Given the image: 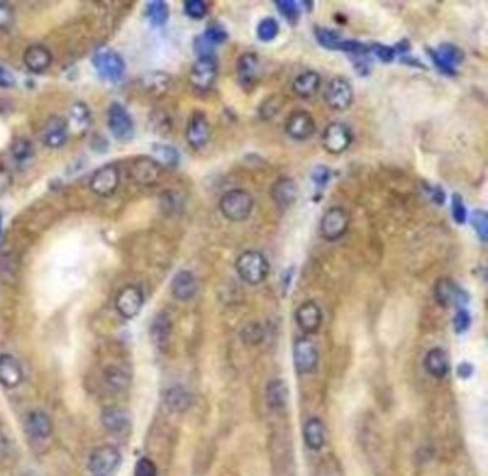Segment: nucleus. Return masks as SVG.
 <instances>
[{"label": "nucleus", "mask_w": 488, "mask_h": 476, "mask_svg": "<svg viewBox=\"0 0 488 476\" xmlns=\"http://www.w3.org/2000/svg\"><path fill=\"white\" fill-rule=\"evenodd\" d=\"M269 261L259 251H245L236 260V272L250 286H259L269 275Z\"/></svg>", "instance_id": "1"}, {"label": "nucleus", "mask_w": 488, "mask_h": 476, "mask_svg": "<svg viewBox=\"0 0 488 476\" xmlns=\"http://www.w3.org/2000/svg\"><path fill=\"white\" fill-rule=\"evenodd\" d=\"M254 209V197L245 190H230L220 200L222 217L231 222H242L250 218Z\"/></svg>", "instance_id": "2"}, {"label": "nucleus", "mask_w": 488, "mask_h": 476, "mask_svg": "<svg viewBox=\"0 0 488 476\" xmlns=\"http://www.w3.org/2000/svg\"><path fill=\"white\" fill-rule=\"evenodd\" d=\"M92 63L95 66L98 75H100L102 80L112 82V83H119L123 79L126 71L123 57L113 50H107V48L105 50L98 52L93 56Z\"/></svg>", "instance_id": "3"}, {"label": "nucleus", "mask_w": 488, "mask_h": 476, "mask_svg": "<svg viewBox=\"0 0 488 476\" xmlns=\"http://www.w3.org/2000/svg\"><path fill=\"white\" fill-rule=\"evenodd\" d=\"M121 460L122 455L116 446L102 445L92 451L87 468H89L93 476H110L117 469V466L121 464Z\"/></svg>", "instance_id": "4"}, {"label": "nucleus", "mask_w": 488, "mask_h": 476, "mask_svg": "<svg viewBox=\"0 0 488 476\" xmlns=\"http://www.w3.org/2000/svg\"><path fill=\"white\" fill-rule=\"evenodd\" d=\"M107 125L113 137L121 143H128L134 137V122L128 110L119 102H113L107 112Z\"/></svg>", "instance_id": "5"}, {"label": "nucleus", "mask_w": 488, "mask_h": 476, "mask_svg": "<svg viewBox=\"0 0 488 476\" xmlns=\"http://www.w3.org/2000/svg\"><path fill=\"white\" fill-rule=\"evenodd\" d=\"M218 62L213 56H201L194 62L190 74L191 86L199 92H208L217 82Z\"/></svg>", "instance_id": "6"}, {"label": "nucleus", "mask_w": 488, "mask_h": 476, "mask_svg": "<svg viewBox=\"0 0 488 476\" xmlns=\"http://www.w3.org/2000/svg\"><path fill=\"white\" fill-rule=\"evenodd\" d=\"M353 98V86H351V83L347 79H344V77H334V79L328 83L325 91V101L329 109L334 112H346L347 109H350Z\"/></svg>", "instance_id": "7"}, {"label": "nucleus", "mask_w": 488, "mask_h": 476, "mask_svg": "<svg viewBox=\"0 0 488 476\" xmlns=\"http://www.w3.org/2000/svg\"><path fill=\"white\" fill-rule=\"evenodd\" d=\"M349 224H350L349 212L341 206H334L328 209L325 212V215L321 217L320 235L329 242L338 240L340 238H343L346 235Z\"/></svg>", "instance_id": "8"}, {"label": "nucleus", "mask_w": 488, "mask_h": 476, "mask_svg": "<svg viewBox=\"0 0 488 476\" xmlns=\"http://www.w3.org/2000/svg\"><path fill=\"white\" fill-rule=\"evenodd\" d=\"M351 141H353V134L351 130L343 122H332L329 123L323 135H321V146L330 155H340L346 152Z\"/></svg>", "instance_id": "9"}, {"label": "nucleus", "mask_w": 488, "mask_h": 476, "mask_svg": "<svg viewBox=\"0 0 488 476\" xmlns=\"http://www.w3.org/2000/svg\"><path fill=\"white\" fill-rule=\"evenodd\" d=\"M434 299L436 302L441 305L442 308H449V307H462L468 302V295L467 291H464L460 286L451 278H439L434 284Z\"/></svg>", "instance_id": "10"}, {"label": "nucleus", "mask_w": 488, "mask_h": 476, "mask_svg": "<svg viewBox=\"0 0 488 476\" xmlns=\"http://www.w3.org/2000/svg\"><path fill=\"white\" fill-rule=\"evenodd\" d=\"M121 171L116 164H105L98 169L91 179V190L100 197H110L119 188Z\"/></svg>", "instance_id": "11"}, {"label": "nucleus", "mask_w": 488, "mask_h": 476, "mask_svg": "<svg viewBox=\"0 0 488 476\" xmlns=\"http://www.w3.org/2000/svg\"><path fill=\"white\" fill-rule=\"evenodd\" d=\"M293 362L299 374H310L319 365V351L316 344L308 338L296 339L293 346Z\"/></svg>", "instance_id": "12"}, {"label": "nucleus", "mask_w": 488, "mask_h": 476, "mask_svg": "<svg viewBox=\"0 0 488 476\" xmlns=\"http://www.w3.org/2000/svg\"><path fill=\"white\" fill-rule=\"evenodd\" d=\"M131 178L144 187L158 183L162 176V166L151 157H137L131 162Z\"/></svg>", "instance_id": "13"}, {"label": "nucleus", "mask_w": 488, "mask_h": 476, "mask_svg": "<svg viewBox=\"0 0 488 476\" xmlns=\"http://www.w3.org/2000/svg\"><path fill=\"white\" fill-rule=\"evenodd\" d=\"M260 63L256 53H243L239 56L236 63L238 83L243 92H252L259 84Z\"/></svg>", "instance_id": "14"}, {"label": "nucleus", "mask_w": 488, "mask_h": 476, "mask_svg": "<svg viewBox=\"0 0 488 476\" xmlns=\"http://www.w3.org/2000/svg\"><path fill=\"white\" fill-rule=\"evenodd\" d=\"M144 304V296L140 287L137 286H125L116 296L114 307L123 318H134L139 316L142 307Z\"/></svg>", "instance_id": "15"}, {"label": "nucleus", "mask_w": 488, "mask_h": 476, "mask_svg": "<svg viewBox=\"0 0 488 476\" xmlns=\"http://www.w3.org/2000/svg\"><path fill=\"white\" fill-rule=\"evenodd\" d=\"M188 144L192 149L200 151L211 140V125L208 122L206 114L201 112H194L185 132Z\"/></svg>", "instance_id": "16"}, {"label": "nucleus", "mask_w": 488, "mask_h": 476, "mask_svg": "<svg viewBox=\"0 0 488 476\" xmlns=\"http://www.w3.org/2000/svg\"><path fill=\"white\" fill-rule=\"evenodd\" d=\"M286 132L293 140H308L316 132V121L308 112H295L289 116L286 122Z\"/></svg>", "instance_id": "17"}, {"label": "nucleus", "mask_w": 488, "mask_h": 476, "mask_svg": "<svg viewBox=\"0 0 488 476\" xmlns=\"http://www.w3.org/2000/svg\"><path fill=\"white\" fill-rule=\"evenodd\" d=\"M298 185L295 179L289 176H281L270 187V197L280 209H289L298 199Z\"/></svg>", "instance_id": "18"}, {"label": "nucleus", "mask_w": 488, "mask_h": 476, "mask_svg": "<svg viewBox=\"0 0 488 476\" xmlns=\"http://www.w3.org/2000/svg\"><path fill=\"white\" fill-rule=\"evenodd\" d=\"M295 318L302 332L316 334L321 326L323 314H321V309L314 300H307L296 309Z\"/></svg>", "instance_id": "19"}, {"label": "nucleus", "mask_w": 488, "mask_h": 476, "mask_svg": "<svg viewBox=\"0 0 488 476\" xmlns=\"http://www.w3.org/2000/svg\"><path fill=\"white\" fill-rule=\"evenodd\" d=\"M23 62L26 68L33 74H43L50 68L53 62V54L43 44H33L26 48L23 54Z\"/></svg>", "instance_id": "20"}, {"label": "nucleus", "mask_w": 488, "mask_h": 476, "mask_svg": "<svg viewBox=\"0 0 488 476\" xmlns=\"http://www.w3.org/2000/svg\"><path fill=\"white\" fill-rule=\"evenodd\" d=\"M24 373L18 359L9 353L0 355V385L8 390H14L23 382Z\"/></svg>", "instance_id": "21"}, {"label": "nucleus", "mask_w": 488, "mask_h": 476, "mask_svg": "<svg viewBox=\"0 0 488 476\" xmlns=\"http://www.w3.org/2000/svg\"><path fill=\"white\" fill-rule=\"evenodd\" d=\"M24 430L35 440L48 439L53 433L52 417L43 410H33L26 416Z\"/></svg>", "instance_id": "22"}, {"label": "nucleus", "mask_w": 488, "mask_h": 476, "mask_svg": "<svg viewBox=\"0 0 488 476\" xmlns=\"http://www.w3.org/2000/svg\"><path fill=\"white\" fill-rule=\"evenodd\" d=\"M170 290L176 299L182 300V302H187V300H191L195 296V293H197V278H195L192 272L190 270H179L171 279Z\"/></svg>", "instance_id": "23"}, {"label": "nucleus", "mask_w": 488, "mask_h": 476, "mask_svg": "<svg viewBox=\"0 0 488 476\" xmlns=\"http://www.w3.org/2000/svg\"><path fill=\"white\" fill-rule=\"evenodd\" d=\"M68 140V121L54 116L48 121L43 130V143L50 149H59Z\"/></svg>", "instance_id": "24"}, {"label": "nucleus", "mask_w": 488, "mask_h": 476, "mask_svg": "<svg viewBox=\"0 0 488 476\" xmlns=\"http://www.w3.org/2000/svg\"><path fill=\"white\" fill-rule=\"evenodd\" d=\"M171 331H173V325L169 314L158 313L153 317L149 332H151L152 343L158 348H161V351H164V348L169 346Z\"/></svg>", "instance_id": "25"}, {"label": "nucleus", "mask_w": 488, "mask_h": 476, "mask_svg": "<svg viewBox=\"0 0 488 476\" xmlns=\"http://www.w3.org/2000/svg\"><path fill=\"white\" fill-rule=\"evenodd\" d=\"M304 440L311 451H320L326 443V429L320 417H310L304 425Z\"/></svg>", "instance_id": "26"}, {"label": "nucleus", "mask_w": 488, "mask_h": 476, "mask_svg": "<svg viewBox=\"0 0 488 476\" xmlns=\"http://www.w3.org/2000/svg\"><path fill=\"white\" fill-rule=\"evenodd\" d=\"M321 86V77L316 71H305L299 74L295 80H293V92H295L300 98H311L314 96Z\"/></svg>", "instance_id": "27"}, {"label": "nucleus", "mask_w": 488, "mask_h": 476, "mask_svg": "<svg viewBox=\"0 0 488 476\" xmlns=\"http://www.w3.org/2000/svg\"><path fill=\"white\" fill-rule=\"evenodd\" d=\"M424 367L429 376L436 378H443L449 373V359L443 348H432L424 359Z\"/></svg>", "instance_id": "28"}, {"label": "nucleus", "mask_w": 488, "mask_h": 476, "mask_svg": "<svg viewBox=\"0 0 488 476\" xmlns=\"http://www.w3.org/2000/svg\"><path fill=\"white\" fill-rule=\"evenodd\" d=\"M101 422L105 430L119 434L128 430L130 416L125 410L119 409V407H109V409H105L102 412Z\"/></svg>", "instance_id": "29"}, {"label": "nucleus", "mask_w": 488, "mask_h": 476, "mask_svg": "<svg viewBox=\"0 0 488 476\" xmlns=\"http://www.w3.org/2000/svg\"><path fill=\"white\" fill-rule=\"evenodd\" d=\"M165 404L170 410L182 413L188 410L192 404L191 392L183 386H173L165 392Z\"/></svg>", "instance_id": "30"}, {"label": "nucleus", "mask_w": 488, "mask_h": 476, "mask_svg": "<svg viewBox=\"0 0 488 476\" xmlns=\"http://www.w3.org/2000/svg\"><path fill=\"white\" fill-rule=\"evenodd\" d=\"M289 401V390L286 382L275 378L266 386V403L273 410L284 409Z\"/></svg>", "instance_id": "31"}, {"label": "nucleus", "mask_w": 488, "mask_h": 476, "mask_svg": "<svg viewBox=\"0 0 488 476\" xmlns=\"http://www.w3.org/2000/svg\"><path fill=\"white\" fill-rule=\"evenodd\" d=\"M91 122H92V118H91L89 107H87L84 102H75L71 107L70 123H68V125H71V128L75 132L83 134V132H86L87 130H89Z\"/></svg>", "instance_id": "32"}, {"label": "nucleus", "mask_w": 488, "mask_h": 476, "mask_svg": "<svg viewBox=\"0 0 488 476\" xmlns=\"http://www.w3.org/2000/svg\"><path fill=\"white\" fill-rule=\"evenodd\" d=\"M152 152L155 155V161H158L161 166L164 167H170L174 169L179 166L181 161V155L178 152V149L174 148L171 144H162V143H155L152 146Z\"/></svg>", "instance_id": "33"}, {"label": "nucleus", "mask_w": 488, "mask_h": 476, "mask_svg": "<svg viewBox=\"0 0 488 476\" xmlns=\"http://www.w3.org/2000/svg\"><path fill=\"white\" fill-rule=\"evenodd\" d=\"M146 17L151 22L152 26L161 27L167 23L170 17V9L169 5L162 2V0H152L148 5H146Z\"/></svg>", "instance_id": "34"}, {"label": "nucleus", "mask_w": 488, "mask_h": 476, "mask_svg": "<svg viewBox=\"0 0 488 476\" xmlns=\"http://www.w3.org/2000/svg\"><path fill=\"white\" fill-rule=\"evenodd\" d=\"M104 377H105L107 383H109L113 387V390H117V391L126 390V387L130 386V382H131L130 373L126 371L125 368L119 367V365H112L109 368H105Z\"/></svg>", "instance_id": "35"}, {"label": "nucleus", "mask_w": 488, "mask_h": 476, "mask_svg": "<svg viewBox=\"0 0 488 476\" xmlns=\"http://www.w3.org/2000/svg\"><path fill=\"white\" fill-rule=\"evenodd\" d=\"M434 52L446 65L452 66V68L458 66L464 61V53L457 45H454L451 43L441 44L437 48H434ZM455 70H457V68H455Z\"/></svg>", "instance_id": "36"}, {"label": "nucleus", "mask_w": 488, "mask_h": 476, "mask_svg": "<svg viewBox=\"0 0 488 476\" xmlns=\"http://www.w3.org/2000/svg\"><path fill=\"white\" fill-rule=\"evenodd\" d=\"M314 36L319 45L326 48V50H337L340 43L343 41V38H341V35L337 31H334V29L321 26L314 27Z\"/></svg>", "instance_id": "37"}, {"label": "nucleus", "mask_w": 488, "mask_h": 476, "mask_svg": "<svg viewBox=\"0 0 488 476\" xmlns=\"http://www.w3.org/2000/svg\"><path fill=\"white\" fill-rule=\"evenodd\" d=\"M280 33V24L273 17H266L257 24V38L261 43H272Z\"/></svg>", "instance_id": "38"}, {"label": "nucleus", "mask_w": 488, "mask_h": 476, "mask_svg": "<svg viewBox=\"0 0 488 476\" xmlns=\"http://www.w3.org/2000/svg\"><path fill=\"white\" fill-rule=\"evenodd\" d=\"M275 6L278 9V13L286 18V22L291 26H296L299 18H300V8L298 2H293V0H277Z\"/></svg>", "instance_id": "39"}, {"label": "nucleus", "mask_w": 488, "mask_h": 476, "mask_svg": "<svg viewBox=\"0 0 488 476\" xmlns=\"http://www.w3.org/2000/svg\"><path fill=\"white\" fill-rule=\"evenodd\" d=\"M471 222L472 227L476 231L478 238L482 242V244H487L488 240V213L482 209H476L472 212L471 215Z\"/></svg>", "instance_id": "40"}, {"label": "nucleus", "mask_w": 488, "mask_h": 476, "mask_svg": "<svg viewBox=\"0 0 488 476\" xmlns=\"http://www.w3.org/2000/svg\"><path fill=\"white\" fill-rule=\"evenodd\" d=\"M203 40L211 45H220L229 40V33L222 24L211 23L203 33Z\"/></svg>", "instance_id": "41"}, {"label": "nucleus", "mask_w": 488, "mask_h": 476, "mask_svg": "<svg viewBox=\"0 0 488 476\" xmlns=\"http://www.w3.org/2000/svg\"><path fill=\"white\" fill-rule=\"evenodd\" d=\"M148 89L155 95H162L170 86V77L164 72H153L149 74L148 79H144Z\"/></svg>", "instance_id": "42"}, {"label": "nucleus", "mask_w": 488, "mask_h": 476, "mask_svg": "<svg viewBox=\"0 0 488 476\" xmlns=\"http://www.w3.org/2000/svg\"><path fill=\"white\" fill-rule=\"evenodd\" d=\"M13 157L17 162H27L33 157V146L27 139H17L13 143Z\"/></svg>", "instance_id": "43"}, {"label": "nucleus", "mask_w": 488, "mask_h": 476, "mask_svg": "<svg viewBox=\"0 0 488 476\" xmlns=\"http://www.w3.org/2000/svg\"><path fill=\"white\" fill-rule=\"evenodd\" d=\"M337 50L343 52L347 54V57H355V56H367L371 54L369 45L356 41V40H343L340 43Z\"/></svg>", "instance_id": "44"}, {"label": "nucleus", "mask_w": 488, "mask_h": 476, "mask_svg": "<svg viewBox=\"0 0 488 476\" xmlns=\"http://www.w3.org/2000/svg\"><path fill=\"white\" fill-rule=\"evenodd\" d=\"M284 105V101L280 95H272L266 101H263L260 107V116L263 119H272L273 116H277L281 110V107Z\"/></svg>", "instance_id": "45"}, {"label": "nucleus", "mask_w": 488, "mask_h": 476, "mask_svg": "<svg viewBox=\"0 0 488 476\" xmlns=\"http://www.w3.org/2000/svg\"><path fill=\"white\" fill-rule=\"evenodd\" d=\"M183 11L192 20H201L208 15V3L203 2V0H187L183 3Z\"/></svg>", "instance_id": "46"}, {"label": "nucleus", "mask_w": 488, "mask_h": 476, "mask_svg": "<svg viewBox=\"0 0 488 476\" xmlns=\"http://www.w3.org/2000/svg\"><path fill=\"white\" fill-rule=\"evenodd\" d=\"M451 210H452V218L457 224H466L468 213H467V208H466V203L463 200L462 194H458V192L452 194Z\"/></svg>", "instance_id": "47"}, {"label": "nucleus", "mask_w": 488, "mask_h": 476, "mask_svg": "<svg viewBox=\"0 0 488 476\" xmlns=\"http://www.w3.org/2000/svg\"><path fill=\"white\" fill-rule=\"evenodd\" d=\"M369 52L371 54H374L377 59L380 62H383V63H390V62H394L395 61V57H397V53H395V48L394 47H390V45H385V44H380V43H373L369 45Z\"/></svg>", "instance_id": "48"}, {"label": "nucleus", "mask_w": 488, "mask_h": 476, "mask_svg": "<svg viewBox=\"0 0 488 476\" xmlns=\"http://www.w3.org/2000/svg\"><path fill=\"white\" fill-rule=\"evenodd\" d=\"M330 178H332V171L329 167L323 166V164L316 166L311 171V181L317 190H326Z\"/></svg>", "instance_id": "49"}, {"label": "nucleus", "mask_w": 488, "mask_h": 476, "mask_svg": "<svg viewBox=\"0 0 488 476\" xmlns=\"http://www.w3.org/2000/svg\"><path fill=\"white\" fill-rule=\"evenodd\" d=\"M14 20H15L14 8L6 2H0V32H8L9 29L13 27Z\"/></svg>", "instance_id": "50"}, {"label": "nucleus", "mask_w": 488, "mask_h": 476, "mask_svg": "<svg viewBox=\"0 0 488 476\" xmlns=\"http://www.w3.org/2000/svg\"><path fill=\"white\" fill-rule=\"evenodd\" d=\"M351 65H353V70L359 77H367L371 72V54L367 56H355L349 57Z\"/></svg>", "instance_id": "51"}, {"label": "nucleus", "mask_w": 488, "mask_h": 476, "mask_svg": "<svg viewBox=\"0 0 488 476\" xmlns=\"http://www.w3.org/2000/svg\"><path fill=\"white\" fill-rule=\"evenodd\" d=\"M472 317L468 314V311L464 308H458L457 314L454 317V329L457 334H464L468 328H471Z\"/></svg>", "instance_id": "52"}, {"label": "nucleus", "mask_w": 488, "mask_h": 476, "mask_svg": "<svg viewBox=\"0 0 488 476\" xmlns=\"http://www.w3.org/2000/svg\"><path fill=\"white\" fill-rule=\"evenodd\" d=\"M242 338L245 343L257 344L263 339V329L257 323H251L242 331Z\"/></svg>", "instance_id": "53"}, {"label": "nucleus", "mask_w": 488, "mask_h": 476, "mask_svg": "<svg viewBox=\"0 0 488 476\" xmlns=\"http://www.w3.org/2000/svg\"><path fill=\"white\" fill-rule=\"evenodd\" d=\"M427 53H428V56H429V59L433 61V63H434V66H436V70H437L439 72L446 75V77H455V75H457V70H455V68L446 65V63L441 59V57H439V56L436 54V52L433 50V48H427Z\"/></svg>", "instance_id": "54"}, {"label": "nucleus", "mask_w": 488, "mask_h": 476, "mask_svg": "<svg viewBox=\"0 0 488 476\" xmlns=\"http://www.w3.org/2000/svg\"><path fill=\"white\" fill-rule=\"evenodd\" d=\"M156 475H158V472H156V466L152 460L143 456V459L137 461L134 476H156Z\"/></svg>", "instance_id": "55"}, {"label": "nucleus", "mask_w": 488, "mask_h": 476, "mask_svg": "<svg viewBox=\"0 0 488 476\" xmlns=\"http://www.w3.org/2000/svg\"><path fill=\"white\" fill-rule=\"evenodd\" d=\"M425 190L429 194V197H432V200L436 203V205H439V206L445 205L446 192L443 191L442 187H439V185H425Z\"/></svg>", "instance_id": "56"}, {"label": "nucleus", "mask_w": 488, "mask_h": 476, "mask_svg": "<svg viewBox=\"0 0 488 476\" xmlns=\"http://www.w3.org/2000/svg\"><path fill=\"white\" fill-rule=\"evenodd\" d=\"M15 84V77L13 75L11 71H8L6 68L0 66V87L2 89H9Z\"/></svg>", "instance_id": "57"}, {"label": "nucleus", "mask_w": 488, "mask_h": 476, "mask_svg": "<svg viewBox=\"0 0 488 476\" xmlns=\"http://www.w3.org/2000/svg\"><path fill=\"white\" fill-rule=\"evenodd\" d=\"M457 374L460 376L462 378H468L472 374H473V367L472 364H468V362H462L460 365H458L457 368Z\"/></svg>", "instance_id": "58"}, {"label": "nucleus", "mask_w": 488, "mask_h": 476, "mask_svg": "<svg viewBox=\"0 0 488 476\" xmlns=\"http://www.w3.org/2000/svg\"><path fill=\"white\" fill-rule=\"evenodd\" d=\"M9 183H11V176H9V173L5 169H0V192L5 191Z\"/></svg>", "instance_id": "59"}, {"label": "nucleus", "mask_w": 488, "mask_h": 476, "mask_svg": "<svg viewBox=\"0 0 488 476\" xmlns=\"http://www.w3.org/2000/svg\"><path fill=\"white\" fill-rule=\"evenodd\" d=\"M8 450H9V442L6 439V436L3 433H0V459L6 455Z\"/></svg>", "instance_id": "60"}, {"label": "nucleus", "mask_w": 488, "mask_h": 476, "mask_svg": "<svg viewBox=\"0 0 488 476\" xmlns=\"http://www.w3.org/2000/svg\"><path fill=\"white\" fill-rule=\"evenodd\" d=\"M299 6H305V11L311 13L312 9H314V2H311V0H302Z\"/></svg>", "instance_id": "61"}, {"label": "nucleus", "mask_w": 488, "mask_h": 476, "mask_svg": "<svg viewBox=\"0 0 488 476\" xmlns=\"http://www.w3.org/2000/svg\"><path fill=\"white\" fill-rule=\"evenodd\" d=\"M0 240H2V215H0Z\"/></svg>", "instance_id": "62"}]
</instances>
